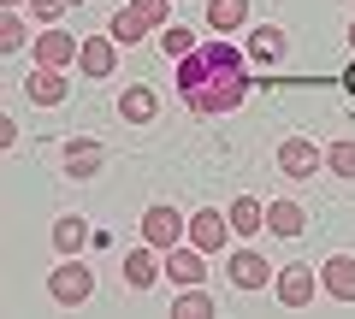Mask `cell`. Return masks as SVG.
Instances as JSON below:
<instances>
[{"mask_svg":"<svg viewBox=\"0 0 355 319\" xmlns=\"http://www.w3.org/2000/svg\"><path fill=\"white\" fill-rule=\"evenodd\" d=\"M254 77H249V53H237V42H202L196 53L178 60V95L190 113H237L249 101Z\"/></svg>","mask_w":355,"mask_h":319,"instance_id":"cell-1","label":"cell"},{"mask_svg":"<svg viewBox=\"0 0 355 319\" xmlns=\"http://www.w3.org/2000/svg\"><path fill=\"white\" fill-rule=\"evenodd\" d=\"M166 6H172V0H130V6H119V12H113L107 36H113L119 48H130V42H142L148 30H166Z\"/></svg>","mask_w":355,"mask_h":319,"instance_id":"cell-2","label":"cell"},{"mask_svg":"<svg viewBox=\"0 0 355 319\" xmlns=\"http://www.w3.org/2000/svg\"><path fill=\"white\" fill-rule=\"evenodd\" d=\"M48 295L60 307H83L95 295V266H83L77 255H60V266L48 272Z\"/></svg>","mask_w":355,"mask_h":319,"instance_id":"cell-3","label":"cell"},{"mask_svg":"<svg viewBox=\"0 0 355 319\" xmlns=\"http://www.w3.org/2000/svg\"><path fill=\"white\" fill-rule=\"evenodd\" d=\"M184 237H190V219L178 213V207H166V201H154L148 213H142V243H154L166 255V248H178L184 243Z\"/></svg>","mask_w":355,"mask_h":319,"instance_id":"cell-4","label":"cell"},{"mask_svg":"<svg viewBox=\"0 0 355 319\" xmlns=\"http://www.w3.org/2000/svg\"><path fill=\"white\" fill-rule=\"evenodd\" d=\"M326 172V148H314L308 136H291V142H279V178H320Z\"/></svg>","mask_w":355,"mask_h":319,"instance_id":"cell-5","label":"cell"},{"mask_svg":"<svg viewBox=\"0 0 355 319\" xmlns=\"http://www.w3.org/2000/svg\"><path fill=\"white\" fill-rule=\"evenodd\" d=\"M272 290H279L284 307H308L320 295V260H314V266H284L279 278H272Z\"/></svg>","mask_w":355,"mask_h":319,"instance_id":"cell-6","label":"cell"},{"mask_svg":"<svg viewBox=\"0 0 355 319\" xmlns=\"http://www.w3.org/2000/svg\"><path fill=\"white\" fill-rule=\"evenodd\" d=\"M225 272H231V290H266V284L279 278V272H272V260L254 255V248H237Z\"/></svg>","mask_w":355,"mask_h":319,"instance_id":"cell-7","label":"cell"},{"mask_svg":"<svg viewBox=\"0 0 355 319\" xmlns=\"http://www.w3.org/2000/svg\"><path fill=\"white\" fill-rule=\"evenodd\" d=\"M190 243L202 248V255H219V248L231 243V219H225V213H214V207L190 213Z\"/></svg>","mask_w":355,"mask_h":319,"instance_id":"cell-8","label":"cell"},{"mask_svg":"<svg viewBox=\"0 0 355 319\" xmlns=\"http://www.w3.org/2000/svg\"><path fill=\"white\" fill-rule=\"evenodd\" d=\"M320 290L331 302H355V255H326L320 260Z\"/></svg>","mask_w":355,"mask_h":319,"instance_id":"cell-9","label":"cell"},{"mask_svg":"<svg viewBox=\"0 0 355 319\" xmlns=\"http://www.w3.org/2000/svg\"><path fill=\"white\" fill-rule=\"evenodd\" d=\"M166 278H172V284H207V255L196 243L166 248Z\"/></svg>","mask_w":355,"mask_h":319,"instance_id":"cell-10","label":"cell"},{"mask_svg":"<svg viewBox=\"0 0 355 319\" xmlns=\"http://www.w3.org/2000/svg\"><path fill=\"white\" fill-rule=\"evenodd\" d=\"M119 65V42L113 36H83V48H77V71L83 77H113Z\"/></svg>","mask_w":355,"mask_h":319,"instance_id":"cell-11","label":"cell"},{"mask_svg":"<svg viewBox=\"0 0 355 319\" xmlns=\"http://www.w3.org/2000/svg\"><path fill=\"white\" fill-rule=\"evenodd\" d=\"M101 160H107V148L95 136H77V142H65V178H95V172H101Z\"/></svg>","mask_w":355,"mask_h":319,"instance_id":"cell-12","label":"cell"},{"mask_svg":"<svg viewBox=\"0 0 355 319\" xmlns=\"http://www.w3.org/2000/svg\"><path fill=\"white\" fill-rule=\"evenodd\" d=\"M154 278H166V260H160V248H154V243L130 248V255H125V284H130V290H148Z\"/></svg>","mask_w":355,"mask_h":319,"instance_id":"cell-13","label":"cell"},{"mask_svg":"<svg viewBox=\"0 0 355 319\" xmlns=\"http://www.w3.org/2000/svg\"><path fill=\"white\" fill-rule=\"evenodd\" d=\"M119 118H125V125H154V118H160V95H154L148 83H130V89L119 95Z\"/></svg>","mask_w":355,"mask_h":319,"instance_id":"cell-14","label":"cell"},{"mask_svg":"<svg viewBox=\"0 0 355 319\" xmlns=\"http://www.w3.org/2000/svg\"><path fill=\"white\" fill-rule=\"evenodd\" d=\"M77 48H83V42H71L65 30H42V36H36V65L65 71V65H77Z\"/></svg>","mask_w":355,"mask_h":319,"instance_id":"cell-15","label":"cell"},{"mask_svg":"<svg viewBox=\"0 0 355 319\" xmlns=\"http://www.w3.org/2000/svg\"><path fill=\"white\" fill-rule=\"evenodd\" d=\"M65 89H71V83H65L53 65H36V77L24 83V95H30L36 107H60V101H65Z\"/></svg>","mask_w":355,"mask_h":319,"instance_id":"cell-16","label":"cell"},{"mask_svg":"<svg viewBox=\"0 0 355 319\" xmlns=\"http://www.w3.org/2000/svg\"><path fill=\"white\" fill-rule=\"evenodd\" d=\"M266 230H272V237H302L308 230V207L302 201H272L266 207Z\"/></svg>","mask_w":355,"mask_h":319,"instance_id":"cell-17","label":"cell"},{"mask_svg":"<svg viewBox=\"0 0 355 319\" xmlns=\"http://www.w3.org/2000/svg\"><path fill=\"white\" fill-rule=\"evenodd\" d=\"M225 219H231V230H237V237H254V230L266 225V207L254 201V195H237V201L225 207Z\"/></svg>","mask_w":355,"mask_h":319,"instance_id":"cell-18","label":"cell"},{"mask_svg":"<svg viewBox=\"0 0 355 319\" xmlns=\"http://www.w3.org/2000/svg\"><path fill=\"white\" fill-rule=\"evenodd\" d=\"M83 243H89V219H83V213L53 219V248H60V255H77Z\"/></svg>","mask_w":355,"mask_h":319,"instance_id":"cell-19","label":"cell"},{"mask_svg":"<svg viewBox=\"0 0 355 319\" xmlns=\"http://www.w3.org/2000/svg\"><path fill=\"white\" fill-rule=\"evenodd\" d=\"M214 313V295L202 284H178V302H172V319H207Z\"/></svg>","mask_w":355,"mask_h":319,"instance_id":"cell-20","label":"cell"},{"mask_svg":"<svg viewBox=\"0 0 355 319\" xmlns=\"http://www.w3.org/2000/svg\"><path fill=\"white\" fill-rule=\"evenodd\" d=\"M284 48H291V42H284V24H266V30H254L249 36V60H284Z\"/></svg>","mask_w":355,"mask_h":319,"instance_id":"cell-21","label":"cell"},{"mask_svg":"<svg viewBox=\"0 0 355 319\" xmlns=\"http://www.w3.org/2000/svg\"><path fill=\"white\" fill-rule=\"evenodd\" d=\"M207 24L214 30H243L249 24V0H207Z\"/></svg>","mask_w":355,"mask_h":319,"instance_id":"cell-22","label":"cell"},{"mask_svg":"<svg viewBox=\"0 0 355 319\" xmlns=\"http://www.w3.org/2000/svg\"><path fill=\"white\" fill-rule=\"evenodd\" d=\"M326 172L343 183H355V142H331L326 148Z\"/></svg>","mask_w":355,"mask_h":319,"instance_id":"cell-23","label":"cell"},{"mask_svg":"<svg viewBox=\"0 0 355 319\" xmlns=\"http://www.w3.org/2000/svg\"><path fill=\"white\" fill-rule=\"evenodd\" d=\"M160 48L172 53V60H184V53H196L202 42H196V30H184V24H166V30H160Z\"/></svg>","mask_w":355,"mask_h":319,"instance_id":"cell-24","label":"cell"},{"mask_svg":"<svg viewBox=\"0 0 355 319\" xmlns=\"http://www.w3.org/2000/svg\"><path fill=\"white\" fill-rule=\"evenodd\" d=\"M24 42H30L24 18H18V12H6V18H0V53H18V48H24Z\"/></svg>","mask_w":355,"mask_h":319,"instance_id":"cell-25","label":"cell"},{"mask_svg":"<svg viewBox=\"0 0 355 319\" xmlns=\"http://www.w3.org/2000/svg\"><path fill=\"white\" fill-rule=\"evenodd\" d=\"M65 6H71V0H30V12H36L42 24H53V18H65Z\"/></svg>","mask_w":355,"mask_h":319,"instance_id":"cell-26","label":"cell"},{"mask_svg":"<svg viewBox=\"0 0 355 319\" xmlns=\"http://www.w3.org/2000/svg\"><path fill=\"white\" fill-rule=\"evenodd\" d=\"M343 89H349V95H355V65H349V71H343Z\"/></svg>","mask_w":355,"mask_h":319,"instance_id":"cell-27","label":"cell"},{"mask_svg":"<svg viewBox=\"0 0 355 319\" xmlns=\"http://www.w3.org/2000/svg\"><path fill=\"white\" fill-rule=\"evenodd\" d=\"M349 48H355V24H349Z\"/></svg>","mask_w":355,"mask_h":319,"instance_id":"cell-28","label":"cell"},{"mask_svg":"<svg viewBox=\"0 0 355 319\" xmlns=\"http://www.w3.org/2000/svg\"><path fill=\"white\" fill-rule=\"evenodd\" d=\"M6 6H18V0H6Z\"/></svg>","mask_w":355,"mask_h":319,"instance_id":"cell-29","label":"cell"}]
</instances>
